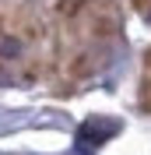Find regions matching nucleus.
Wrapping results in <instances>:
<instances>
[{"label": "nucleus", "mask_w": 151, "mask_h": 155, "mask_svg": "<svg viewBox=\"0 0 151 155\" xmlns=\"http://www.w3.org/2000/svg\"><path fill=\"white\" fill-rule=\"evenodd\" d=\"M21 49H25V35L21 32H11L7 25L0 28V60H18Z\"/></svg>", "instance_id": "obj_1"}, {"label": "nucleus", "mask_w": 151, "mask_h": 155, "mask_svg": "<svg viewBox=\"0 0 151 155\" xmlns=\"http://www.w3.org/2000/svg\"><path fill=\"white\" fill-rule=\"evenodd\" d=\"M85 4L88 0H53V11H56L63 21H77L85 14Z\"/></svg>", "instance_id": "obj_2"}, {"label": "nucleus", "mask_w": 151, "mask_h": 155, "mask_svg": "<svg viewBox=\"0 0 151 155\" xmlns=\"http://www.w3.org/2000/svg\"><path fill=\"white\" fill-rule=\"evenodd\" d=\"M116 32V18H109V14H95L92 18V35L95 39H113Z\"/></svg>", "instance_id": "obj_3"}, {"label": "nucleus", "mask_w": 151, "mask_h": 155, "mask_svg": "<svg viewBox=\"0 0 151 155\" xmlns=\"http://www.w3.org/2000/svg\"><path fill=\"white\" fill-rule=\"evenodd\" d=\"M70 78H74V81H81V78H88V74H95V64H92V57H88V53H77L74 60H70Z\"/></svg>", "instance_id": "obj_4"}, {"label": "nucleus", "mask_w": 151, "mask_h": 155, "mask_svg": "<svg viewBox=\"0 0 151 155\" xmlns=\"http://www.w3.org/2000/svg\"><path fill=\"white\" fill-rule=\"evenodd\" d=\"M21 78H25V81H35V78H42V67H39V60H28V67L21 71Z\"/></svg>", "instance_id": "obj_5"}]
</instances>
